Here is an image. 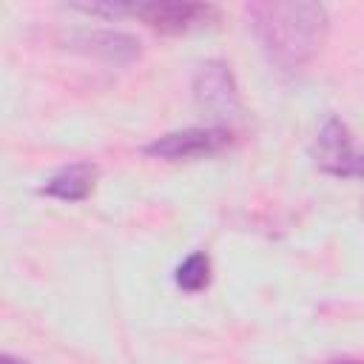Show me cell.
Instances as JSON below:
<instances>
[{"label": "cell", "mask_w": 364, "mask_h": 364, "mask_svg": "<svg viewBox=\"0 0 364 364\" xmlns=\"http://www.w3.org/2000/svg\"><path fill=\"white\" fill-rule=\"evenodd\" d=\"M330 364H364V361H353V358H338V361H330Z\"/></svg>", "instance_id": "10"}, {"label": "cell", "mask_w": 364, "mask_h": 364, "mask_svg": "<svg viewBox=\"0 0 364 364\" xmlns=\"http://www.w3.org/2000/svg\"><path fill=\"white\" fill-rule=\"evenodd\" d=\"M313 159L318 171L333 173V176H364V154L355 151L353 136L347 125L336 117H330L313 145Z\"/></svg>", "instance_id": "4"}, {"label": "cell", "mask_w": 364, "mask_h": 364, "mask_svg": "<svg viewBox=\"0 0 364 364\" xmlns=\"http://www.w3.org/2000/svg\"><path fill=\"white\" fill-rule=\"evenodd\" d=\"M250 28L264 57L282 71L304 68L324 46L330 20L321 3L310 0H273L247 6Z\"/></svg>", "instance_id": "1"}, {"label": "cell", "mask_w": 364, "mask_h": 364, "mask_svg": "<svg viewBox=\"0 0 364 364\" xmlns=\"http://www.w3.org/2000/svg\"><path fill=\"white\" fill-rule=\"evenodd\" d=\"M97 173L100 171L94 162H71V165L60 168L54 176H48L46 185L40 188V193L60 199V202H82L97 182Z\"/></svg>", "instance_id": "6"}, {"label": "cell", "mask_w": 364, "mask_h": 364, "mask_svg": "<svg viewBox=\"0 0 364 364\" xmlns=\"http://www.w3.org/2000/svg\"><path fill=\"white\" fill-rule=\"evenodd\" d=\"M74 46H85L88 51L114 63H131L139 57V40L122 31H82L74 37Z\"/></svg>", "instance_id": "7"}, {"label": "cell", "mask_w": 364, "mask_h": 364, "mask_svg": "<svg viewBox=\"0 0 364 364\" xmlns=\"http://www.w3.org/2000/svg\"><path fill=\"white\" fill-rule=\"evenodd\" d=\"M193 100L210 117H236L239 114V88L233 71L222 60H208L193 77Z\"/></svg>", "instance_id": "5"}, {"label": "cell", "mask_w": 364, "mask_h": 364, "mask_svg": "<svg viewBox=\"0 0 364 364\" xmlns=\"http://www.w3.org/2000/svg\"><path fill=\"white\" fill-rule=\"evenodd\" d=\"M148 28L159 34H188L208 23L219 20V9L210 3H185V0H151L131 9Z\"/></svg>", "instance_id": "2"}, {"label": "cell", "mask_w": 364, "mask_h": 364, "mask_svg": "<svg viewBox=\"0 0 364 364\" xmlns=\"http://www.w3.org/2000/svg\"><path fill=\"white\" fill-rule=\"evenodd\" d=\"M233 142V134L222 125H208V128H185V131H171L156 136L151 145H145L148 156L179 162V159H199L219 154Z\"/></svg>", "instance_id": "3"}, {"label": "cell", "mask_w": 364, "mask_h": 364, "mask_svg": "<svg viewBox=\"0 0 364 364\" xmlns=\"http://www.w3.org/2000/svg\"><path fill=\"white\" fill-rule=\"evenodd\" d=\"M0 364H28V361H23V358H14V355H9V353H3V358H0Z\"/></svg>", "instance_id": "9"}, {"label": "cell", "mask_w": 364, "mask_h": 364, "mask_svg": "<svg viewBox=\"0 0 364 364\" xmlns=\"http://www.w3.org/2000/svg\"><path fill=\"white\" fill-rule=\"evenodd\" d=\"M173 282H176V287L185 290V293H199V290H205L208 282H210V259H208V253H205V250H196V253L185 256V259L176 264V270H173Z\"/></svg>", "instance_id": "8"}]
</instances>
